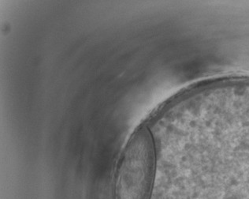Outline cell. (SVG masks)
<instances>
[{"mask_svg": "<svg viewBox=\"0 0 249 199\" xmlns=\"http://www.w3.org/2000/svg\"><path fill=\"white\" fill-rule=\"evenodd\" d=\"M156 165L152 134L141 128L131 138L121 160L115 199H150Z\"/></svg>", "mask_w": 249, "mask_h": 199, "instance_id": "obj_1", "label": "cell"}]
</instances>
